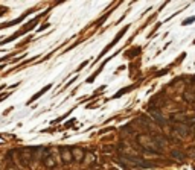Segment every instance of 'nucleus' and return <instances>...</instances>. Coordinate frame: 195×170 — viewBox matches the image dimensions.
Segmentation results:
<instances>
[{
  "label": "nucleus",
  "instance_id": "nucleus-1",
  "mask_svg": "<svg viewBox=\"0 0 195 170\" xmlns=\"http://www.w3.org/2000/svg\"><path fill=\"white\" fill-rule=\"evenodd\" d=\"M50 87H52V85H50V84H49V85H46V87H44V88H43V90L40 91V93H37V94H35L34 97H32V99H31V100H29V103H31V102H34L35 99H38V97H41V96H43V94H44V93H46L47 90H50Z\"/></svg>",
  "mask_w": 195,
  "mask_h": 170
},
{
  "label": "nucleus",
  "instance_id": "nucleus-2",
  "mask_svg": "<svg viewBox=\"0 0 195 170\" xmlns=\"http://www.w3.org/2000/svg\"><path fill=\"white\" fill-rule=\"evenodd\" d=\"M194 20H195V17H192V18H187V20L184 22V24H189V23H191V22H194Z\"/></svg>",
  "mask_w": 195,
  "mask_h": 170
}]
</instances>
